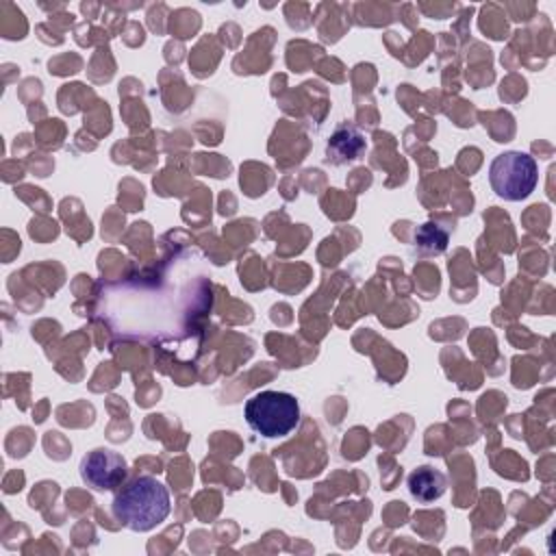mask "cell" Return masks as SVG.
Segmentation results:
<instances>
[{
    "mask_svg": "<svg viewBox=\"0 0 556 556\" xmlns=\"http://www.w3.org/2000/svg\"><path fill=\"white\" fill-rule=\"evenodd\" d=\"M169 491L154 476H137L124 482L113 497L115 519L132 532L154 530L169 517Z\"/></svg>",
    "mask_w": 556,
    "mask_h": 556,
    "instance_id": "6da1fadb",
    "label": "cell"
},
{
    "mask_svg": "<svg viewBox=\"0 0 556 556\" xmlns=\"http://www.w3.org/2000/svg\"><path fill=\"white\" fill-rule=\"evenodd\" d=\"M248 426L265 439L287 437L300 424V404L287 391H258L243 408Z\"/></svg>",
    "mask_w": 556,
    "mask_h": 556,
    "instance_id": "7a4b0ae2",
    "label": "cell"
},
{
    "mask_svg": "<svg viewBox=\"0 0 556 556\" xmlns=\"http://www.w3.org/2000/svg\"><path fill=\"white\" fill-rule=\"evenodd\" d=\"M539 182V165L528 152L506 150L489 165V185L493 193L508 202L526 200Z\"/></svg>",
    "mask_w": 556,
    "mask_h": 556,
    "instance_id": "3957f363",
    "label": "cell"
},
{
    "mask_svg": "<svg viewBox=\"0 0 556 556\" xmlns=\"http://www.w3.org/2000/svg\"><path fill=\"white\" fill-rule=\"evenodd\" d=\"M78 473L93 491H115L124 484L128 465L119 452L111 447H96L80 458Z\"/></svg>",
    "mask_w": 556,
    "mask_h": 556,
    "instance_id": "277c9868",
    "label": "cell"
},
{
    "mask_svg": "<svg viewBox=\"0 0 556 556\" xmlns=\"http://www.w3.org/2000/svg\"><path fill=\"white\" fill-rule=\"evenodd\" d=\"M445 473L432 465H421L408 473V491L415 500L428 504L445 493Z\"/></svg>",
    "mask_w": 556,
    "mask_h": 556,
    "instance_id": "5b68a950",
    "label": "cell"
},
{
    "mask_svg": "<svg viewBox=\"0 0 556 556\" xmlns=\"http://www.w3.org/2000/svg\"><path fill=\"white\" fill-rule=\"evenodd\" d=\"M365 150V139L363 135L350 126V124H341L334 135L330 137L328 141V148H326V159L334 165H341V163H348V161H354L358 159V154Z\"/></svg>",
    "mask_w": 556,
    "mask_h": 556,
    "instance_id": "8992f818",
    "label": "cell"
}]
</instances>
